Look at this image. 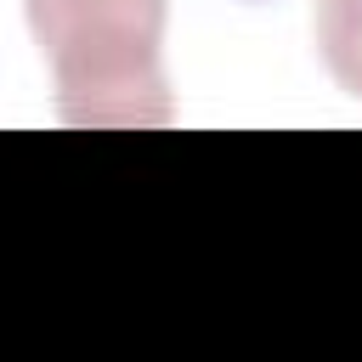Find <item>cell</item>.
Here are the masks:
<instances>
[{"label": "cell", "mask_w": 362, "mask_h": 362, "mask_svg": "<svg viewBox=\"0 0 362 362\" xmlns=\"http://www.w3.org/2000/svg\"><path fill=\"white\" fill-rule=\"evenodd\" d=\"M317 57L339 90L362 96V0H317Z\"/></svg>", "instance_id": "2"}, {"label": "cell", "mask_w": 362, "mask_h": 362, "mask_svg": "<svg viewBox=\"0 0 362 362\" xmlns=\"http://www.w3.org/2000/svg\"><path fill=\"white\" fill-rule=\"evenodd\" d=\"M40 57L51 62L57 113L79 130L170 124L164 0H23Z\"/></svg>", "instance_id": "1"}]
</instances>
